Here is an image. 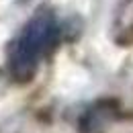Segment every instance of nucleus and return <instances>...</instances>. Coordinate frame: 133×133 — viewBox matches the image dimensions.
Returning <instances> with one entry per match:
<instances>
[{
  "instance_id": "f257e3e1",
  "label": "nucleus",
  "mask_w": 133,
  "mask_h": 133,
  "mask_svg": "<svg viewBox=\"0 0 133 133\" xmlns=\"http://www.w3.org/2000/svg\"><path fill=\"white\" fill-rule=\"evenodd\" d=\"M59 39V23L47 10L35 15L21 31L10 47V70L23 78L33 72L37 64L49 53Z\"/></svg>"
}]
</instances>
